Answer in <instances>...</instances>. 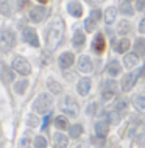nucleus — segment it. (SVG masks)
I'll use <instances>...</instances> for the list:
<instances>
[{
  "label": "nucleus",
  "mask_w": 145,
  "mask_h": 148,
  "mask_svg": "<svg viewBox=\"0 0 145 148\" xmlns=\"http://www.w3.org/2000/svg\"><path fill=\"white\" fill-rule=\"evenodd\" d=\"M64 36V22L61 17H55L52 21L50 27L47 30V36H45V45H47V51L55 50L59 45Z\"/></svg>",
  "instance_id": "nucleus-1"
},
{
  "label": "nucleus",
  "mask_w": 145,
  "mask_h": 148,
  "mask_svg": "<svg viewBox=\"0 0 145 148\" xmlns=\"http://www.w3.org/2000/svg\"><path fill=\"white\" fill-rule=\"evenodd\" d=\"M52 105H53V101H52V97L47 94H41L38 98L34 100V111L39 114H44V115H48L52 109Z\"/></svg>",
  "instance_id": "nucleus-2"
},
{
  "label": "nucleus",
  "mask_w": 145,
  "mask_h": 148,
  "mask_svg": "<svg viewBox=\"0 0 145 148\" xmlns=\"http://www.w3.org/2000/svg\"><path fill=\"white\" fill-rule=\"evenodd\" d=\"M14 45V33L11 30L0 31V51H8Z\"/></svg>",
  "instance_id": "nucleus-3"
},
{
  "label": "nucleus",
  "mask_w": 145,
  "mask_h": 148,
  "mask_svg": "<svg viewBox=\"0 0 145 148\" xmlns=\"http://www.w3.org/2000/svg\"><path fill=\"white\" fill-rule=\"evenodd\" d=\"M13 69L17 72V73H21V75H28V73H30V70H31L28 61L25 58H21V56H17V58L13 59Z\"/></svg>",
  "instance_id": "nucleus-4"
},
{
  "label": "nucleus",
  "mask_w": 145,
  "mask_h": 148,
  "mask_svg": "<svg viewBox=\"0 0 145 148\" xmlns=\"http://www.w3.org/2000/svg\"><path fill=\"white\" fill-rule=\"evenodd\" d=\"M61 109L64 111V112H67L69 115H72V117H75L76 114H78V108H76V103L74 101V98L70 97H66L61 105Z\"/></svg>",
  "instance_id": "nucleus-5"
},
{
  "label": "nucleus",
  "mask_w": 145,
  "mask_h": 148,
  "mask_svg": "<svg viewBox=\"0 0 145 148\" xmlns=\"http://www.w3.org/2000/svg\"><path fill=\"white\" fill-rule=\"evenodd\" d=\"M139 73H140V70L125 75L123 79H122V90L123 92H128L130 89H133V86H134V83H136V79H137V75Z\"/></svg>",
  "instance_id": "nucleus-6"
},
{
  "label": "nucleus",
  "mask_w": 145,
  "mask_h": 148,
  "mask_svg": "<svg viewBox=\"0 0 145 148\" xmlns=\"http://www.w3.org/2000/svg\"><path fill=\"white\" fill-rule=\"evenodd\" d=\"M23 41L28 42L31 47H39V39H38V34H36V31L33 28H25L23 30Z\"/></svg>",
  "instance_id": "nucleus-7"
},
{
  "label": "nucleus",
  "mask_w": 145,
  "mask_h": 148,
  "mask_svg": "<svg viewBox=\"0 0 145 148\" xmlns=\"http://www.w3.org/2000/svg\"><path fill=\"white\" fill-rule=\"evenodd\" d=\"M117 89V84H115L114 81H106L104 83V90H103V94H102V97L104 101H109L111 98H114V95H115V90Z\"/></svg>",
  "instance_id": "nucleus-8"
},
{
  "label": "nucleus",
  "mask_w": 145,
  "mask_h": 148,
  "mask_svg": "<svg viewBox=\"0 0 145 148\" xmlns=\"http://www.w3.org/2000/svg\"><path fill=\"white\" fill-rule=\"evenodd\" d=\"M104 47H106V42H104V36L102 33H97V36L94 38V41H92V50L95 51V53H103L104 51Z\"/></svg>",
  "instance_id": "nucleus-9"
},
{
  "label": "nucleus",
  "mask_w": 145,
  "mask_h": 148,
  "mask_svg": "<svg viewBox=\"0 0 145 148\" xmlns=\"http://www.w3.org/2000/svg\"><path fill=\"white\" fill-rule=\"evenodd\" d=\"M45 16V8L44 6H33L30 10V19L33 22H41Z\"/></svg>",
  "instance_id": "nucleus-10"
},
{
  "label": "nucleus",
  "mask_w": 145,
  "mask_h": 148,
  "mask_svg": "<svg viewBox=\"0 0 145 148\" xmlns=\"http://www.w3.org/2000/svg\"><path fill=\"white\" fill-rule=\"evenodd\" d=\"M78 70L84 72V73H89L92 70V61L89 56H80L78 59Z\"/></svg>",
  "instance_id": "nucleus-11"
},
{
  "label": "nucleus",
  "mask_w": 145,
  "mask_h": 148,
  "mask_svg": "<svg viewBox=\"0 0 145 148\" xmlns=\"http://www.w3.org/2000/svg\"><path fill=\"white\" fill-rule=\"evenodd\" d=\"M89 89H91V79L89 78H83L78 81V86H76V90H78L80 95H87L89 94Z\"/></svg>",
  "instance_id": "nucleus-12"
},
{
  "label": "nucleus",
  "mask_w": 145,
  "mask_h": 148,
  "mask_svg": "<svg viewBox=\"0 0 145 148\" xmlns=\"http://www.w3.org/2000/svg\"><path fill=\"white\" fill-rule=\"evenodd\" d=\"M72 64H74V53L66 51V53H63L61 56H59V66H61L63 69H67Z\"/></svg>",
  "instance_id": "nucleus-13"
},
{
  "label": "nucleus",
  "mask_w": 145,
  "mask_h": 148,
  "mask_svg": "<svg viewBox=\"0 0 145 148\" xmlns=\"http://www.w3.org/2000/svg\"><path fill=\"white\" fill-rule=\"evenodd\" d=\"M67 11H69L74 17H80V16L83 14V6L80 5L78 2H70L69 5H67Z\"/></svg>",
  "instance_id": "nucleus-14"
},
{
  "label": "nucleus",
  "mask_w": 145,
  "mask_h": 148,
  "mask_svg": "<svg viewBox=\"0 0 145 148\" xmlns=\"http://www.w3.org/2000/svg\"><path fill=\"white\" fill-rule=\"evenodd\" d=\"M53 143L55 148H67V137L61 133H56L53 137Z\"/></svg>",
  "instance_id": "nucleus-15"
},
{
  "label": "nucleus",
  "mask_w": 145,
  "mask_h": 148,
  "mask_svg": "<svg viewBox=\"0 0 145 148\" xmlns=\"http://www.w3.org/2000/svg\"><path fill=\"white\" fill-rule=\"evenodd\" d=\"M106 70H108L109 75H112V77H117V75L120 73V70H122V67H120L119 61H111L109 64H108Z\"/></svg>",
  "instance_id": "nucleus-16"
},
{
  "label": "nucleus",
  "mask_w": 145,
  "mask_h": 148,
  "mask_svg": "<svg viewBox=\"0 0 145 148\" xmlns=\"http://www.w3.org/2000/svg\"><path fill=\"white\" fill-rule=\"evenodd\" d=\"M95 133L98 137H104L108 134V122H98L95 125Z\"/></svg>",
  "instance_id": "nucleus-17"
},
{
  "label": "nucleus",
  "mask_w": 145,
  "mask_h": 148,
  "mask_svg": "<svg viewBox=\"0 0 145 148\" xmlns=\"http://www.w3.org/2000/svg\"><path fill=\"white\" fill-rule=\"evenodd\" d=\"M123 64H125V67H133V66H136L137 64V55L136 53H130V55H125V58H123Z\"/></svg>",
  "instance_id": "nucleus-18"
},
{
  "label": "nucleus",
  "mask_w": 145,
  "mask_h": 148,
  "mask_svg": "<svg viewBox=\"0 0 145 148\" xmlns=\"http://www.w3.org/2000/svg\"><path fill=\"white\" fill-rule=\"evenodd\" d=\"M134 51H136V55H145V38H139L137 41H136L134 44Z\"/></svg>",
  "instance_id": "nucleus-19"
},
{
  "label": "nucleus",
  "mask_w": 145,
  "mask_h": 148,
  "mask_svg": "<svg viewBox=\"0 0 145 148\" xmlns=\"http://www.w3.org/2000/svg\"><path fill=\"white\" fill-rule=\"evenodd\" d=\"M47 86H48V89H50L52 92H53L55 95H58V94H61V90H63V87H61V84H59L58 81H55L53 78H50L47 81Z\"/></svg>",
  "instance_id": "nucleus-20"
},
{
  "label": "nucleus",
  "mask_w": 145,
  "mask_h": 148,
  "mask_svg": "<svg viewBox=\"0 0 145 148\" xmlns=\"http://www.w3.org/2000/svg\"><path fill=\"white\" fill-rule=\"evenodd\" d=\"M133 105L137 111H144L145 109V97L144 95H136L134 98H133Z\"/></svg>",
  "instance_id": "nucleus-21"
},
{
  "label": "nucleus",
  "mask_w": 145,
  "mask_h": 148,
  "mask_svg": "<svg viewBox=\"0 0 145 148\" xmlns=\"http://www.w3.org/2000/svg\"><path fill=\"white\" fill-rule=\"evenodd\" d=\"M114 49H115L117 53H125V51L130 49V41H128V39H122V41H119L117 44H115Z\"/></svg>",
  "instance_id": "nucleus-22"
},
{
  "label": "nucleus",
  "mask_w": 145,
  "mask_h": 148,
  "mask_svg": "<svg viewBox=\"0 0 145 148\" xmlns=\"http://www.w3.org/2000/svg\"><path fill=\"white\" fill-rule=\"evenodd\" d=\"M115 14H117V11H115V8H108L106 11H104V22L106 23H112L115 21Z\"/></svg>",
  "instance_id": "nucleus-23"
},
{
  "label": "nucleus",
  "mask_w": 145,
  "mask_h": 148,
  "mask_svg": "<svg viewBox=\"0 0 145 148\" xmlns=\"http://www.w3.org/2000/svg\"><path fill=\"white\" fill-rule=\"evenodd\" d=\"M130 30H131V25L128 21H120L119 22V25H117V33L119 34H126V33H130Z\"/></svg>",
  "instance_id": "nucleus-24"
},
{
  "label": "nucleus",
  "mask_w": 145,
  "mask_h": 148,
  "mask_svg": "<svg viewBox=\"0 0 145 148\" xmlns=\"http://www.w3.org/2000/svg\"><path fill=\"white\" fill-rule=\"evenodd\" d=\"M84 41H86V36H84V33H81V31H75V34H74V45L75 47H81Z\"/></svg>",
  "instance_id": "nucleus-25"
},
{
  "label": "nucleus",
  "mask_w": 145,
  "mask_h": 148,
  "mask_svg": "<svg viewBox=\"0 0 145 148\" xmlns=\"http://www.w3.org/2000/svg\"><path fill=\"white\" fill-rule=\"evenodd\" d=\"M55 126H56V128H59V130H66V128L69 126L67 117H64V115H58V117L55 119Z\"/></svg>",
  "instance_id": "nucleus-26"
},
{
  "label": "nucleus",
  "mask_w": 145,
  "mask_h": 148,
  "mask_svg": "<svg viewBox=\"0 0 145 148\" xmlns=\"http://www.w3.org/2000/svg\"><path fill=\"white\" fill-rule=\"evenodd\" d=\"M0 77L5 83H11L13 81V73H11V70L8 69V67H2L0 69Z\"/></svg>",
  "instance_id": "nucleus-27"
},
{
  "label": "nucleus",
  "mask_w": 145,
  "mask_h": 148,
  "mask_svg": "<svg viewBox=\"0 0 145 148\" xmlns=\"http://www.w3.org/2000/svg\"><path fill=\"white\" fill-rule=\"evenodd\" d=\"M28 86V81L27 79H22V81H17L14 84V92L16 94H19V95H22L23 92H25V87Z\"/></svg>",
  "instance_id": "nucleus-28"
},
{
  "label": "nucleus",
  "mask_w": 145,
  "mask_h": 148,
  "mask_svg": "<svg viewBox=\"0 0 145 148\" xmlns=\"http://www.w3.org/2000/svg\"><path fill=\"white\" fill-rule=\"evenodd\" d=\"M84 28H86V31L92 33V31L97 28V21H95V19H92V17L86 19V21H84Z\"/></svg>",
  "instance_id": "nucleus-29"
},
{
  "label": "nucleus",
  "mask_w": 145,
  "mask_h": 148,
  "mask_svg": "<svg viewBox=\"0 0 145 148\" xmlns=\"http://www.w3.org/2000/svg\"><path fill=\"white\" fill-rule=\"evenodd\" d=\"M11 10H10V2L8 0H0V14L3 16H10Z\"/></svg>",
  "instance_id": "nucleus-30"
},
{
  "label": "nucleus",
  "mask_w": 145,
  "mask_h": 148,
  "mask_svg": "<svg viewBox=\"0 0 145 148\" xmlns=\"http://www.w3.org/2000/svg\"><path fill=\"white\" fill-rule=\"evenodd\" d=\"M70 136L72 137H80V136L83 134V126L81 125H74V126H70Z\"/></svg>",
  "instance_id": "nucleus-31"
},
{
  "label": "nucleus",
  "mask_w": 145,
  "mask_h": 148,
  "mask_svg": "<svg viewBox=\"0 0 145 148\" xmlns=\"http://www.w3.org/2000/svg\"><path fill=\"white\" fill-rule=\"evenodd\" d=\"M34 147L36 148H47V139L42 137V136H38L34 139Z\"/></svg>",
  "instance_id": "nucleus-32"
},
{
  "label": "nucleus",
  "mask_w": 145,
  "mask_h": 148,
  "mask_svg": "<svg viewBox=\"0 0 145 148\" xmlns=\"http://www.w3.org/2000/svg\"><path fill=\"white\" fill-rule=\"evenodd\" d=\"M120 11H122L123 14H130V16H133V13H134V10H133V6L130 3H122V5H120Z\"/></svg>",
  "instance_id": "nucleus-33"
},
{
  "label": "nucleus",
  "mask_w": 145,
  "mask_h": 148,
  "mask_svg": "<svg viewBox=\"0 0 145 148\" xmlns=\"http://www.w3.org/2000/svg\"><path fill=\"white\" fill-rule=\"evenodd\" d=\"M19 148H31L30 139H28V137H22L21 142H19Z\"/></svg>",
  "instance_id": "nucleus-34"
},
{
  "label": "nucleus",
  "mask_w": 145,
  "mask_h": 148,
  "mask_svg": "<svg viewBox=\"0 0 145 148\" xmlns=\"http://www.w3.org/2000/svg\"><path fill=\"white\" fill-rule=\"evenodd\" d=\"M126 105H128V103H126V100H119V101L117 103H115V111H120V109H125V108H126Z\"/></svg>",
  "instance_id": "nucleus-35"
},
{
  "label": "nucleus",
  "mask_w": 145,
  "mask_h": 148,
  "mask_svg": "<svg viewBox=\"0 0 145 148\" xmlns=\"http://www.w3.org/2000/svg\"><path fill=\"white\" fill-rule=\"evenodd\" d=\"M136 8L139 11H144L145 10V0H136Z\"/></svg>",
  "instance_id": "nucleus-36"
},
{
  "label": "nucleus",
  "mask_w": 145,
  "mask_h": 148,
  "mask_svg": "<svg viewBox=\"0 0 145 148\" xmlns=\"http://www.w3.org/2000/svg\"><path fill=\"white\" fill-rule=\"evenodd\" d=\"M91 14H92L91 17H92V19H95V21H98V19H100V16H102V13H100L98 10H94V11H92Z\"/></svg>",
  "instance_id": "nucleus-37"
},
{
  "label": "nucleus",
  "mask_w": 145,
  "mask_h": 148,
  "mask_svg": "<svg viewBox=\"0 0 145 148\" xmlns=\"http://www.w3.org/2000/svg\"><path fill=\"white\" fill-rule=\"evenodd\" d=\"M139 31L140 33H145V19H142L140 23H139Z\"/></svg>",
  "instance_id": "nucleus-38"
},
{
  "label": "nucleus",
  "mask_w": 145,
  "mask_h": 148,
  "mask_svg": "<svg viewBox=\"0 0 145 148\" xmlns=\"http://www.w3.org/2000/svg\"><path fill=\"white\" fill-rule=\"evenodd\" d=\"M87 3H91V5H98V3H103L104 0H86Z\"/></svg>",
  "instance_id": "nucleus-39"
},
{
  "label": "nucleus",
  "mask_w": 145,
  "mask_h": 148,
  "mask_svg": "<svg viewBox=\"0 0 145 148\" xmlns=\"http://www.w3.org/2000/svg\"><path fill=\"white\" fill-rule=\"evenodd\" d=\"M47 125H48V115H45V119H44V123H42V130H47Z\"/></svg>",
  "instance_id": "nucleus-40"
},
{
  "label": "nucleus",
  "mask_w": 145,
  "mask_h": 148,
  "mask_svg": "<svg viewBox=\"0 0 145 148\" xmlns=\"http://www.w3.org/2000/svg\"><path fill=\"white\" fill-rule=\"evenodd\" d=\"M140 73H142L144 77H145V66H144V69H140Z\"/></svg>",
  "instance_id": "nucleus-41"
},
{
  "label": "nucleus",
  "mask_w": 145,
  "mask_h": 148,
  "mask_svg": "<svg viewBox=\"0 0 145 148\" xmlns=\"http://www.w3.org/2000/svg\"><path fill=\"white\" fill-rule=\"evenodd\" d=\"M38 2H41V3H47L48 0H38Z\"/></svg>",
  "instance_id": "nucleus-42"
},
{
  "label": "nucleus",
  "mask_w": 145,
  "mask_h": 148,
  "mask_svg": "<svg viewBox=\"0 0 145 148\" xmlns=\"http://www.w3.org/2000/svg\"><path fill=\"white\" fill-rule=\"evenodd\" d=\"M126 2H130V0H126Z\"/></svg>",
  "instance_id": "nucleus-43"
}]
</instances>
